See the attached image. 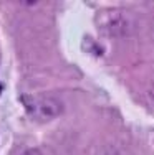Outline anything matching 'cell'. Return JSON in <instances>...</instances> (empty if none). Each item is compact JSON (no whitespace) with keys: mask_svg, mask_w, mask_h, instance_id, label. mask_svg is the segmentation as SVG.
<instances>
[{"mask_svg":"<svg viewBox=\"0 0 154 155\" xmlns=\"http://www.w3.org/2000/svg\"><path fill=\"white\" fill-rule=\"evenodd\" d=\"M144 99L149 104H154V84H151V86L144 91Z\"/></svg>","mask_w":154,"mask_h":155,"instance_id":"3957f363","label":"cell"},{"mask_svg":"<svg viewBox=\"0 0 154 155\" xmlns=\"http://www.w3.org/2000/svg\"><path fill=\"white\" fill-rule=\"evenodd\" d=\"M63 102L60 101L58 97H53V96H46V97H42L32 104V110L36 117L43 120H51V119H56L58 116L63 114Z\"/></svg>","mask_w":154,"mask_h":155,"instance_id":"7a4b0ae2","label":"cell"},{"mask_svg":"<svg viewBox=\"0 0 154 155\" xmlns=\"http://www.w3.org/2000/svg\"><path fill=\"white\" fill-rule=\"evenodd\" d=\"M101 30L106 33L108 36L113 38H129L131 35H134L138 28L136 18L131 12L128 10H111V12H106L101 18Z\"/></svg>","mask_w":154,"mask_h":155,"instance_id":"6da1fadb","label":"cell"},{"mask_svg":"<svg viewBox=\"0 0 154 155\" xmlns=\"http://www.w3.org/2000/svg\"><path fill=\"white\" fill-rule=\"evenodd\" d=\"M104 155H123V153H121L119 150H116V149H109Z\"/></svg>","mask_w":154,"mask_h":155,"instance_id":"5b68a950","label":"cell"},{"mask_svg":"<svg viewBox=\"0 0 154 155\" xmlns=\"http://www.w3.org/2000/svg\"><path fill=\"white\" fill-rule=\"evenodd\" d=\"M20 155H43V153H42V150L36 149V147H28V149H25Z\"/></svg>","mask_w":154,"mask_h":155,"instance_id":"277c9868","label":"cell"}]
</instances>
